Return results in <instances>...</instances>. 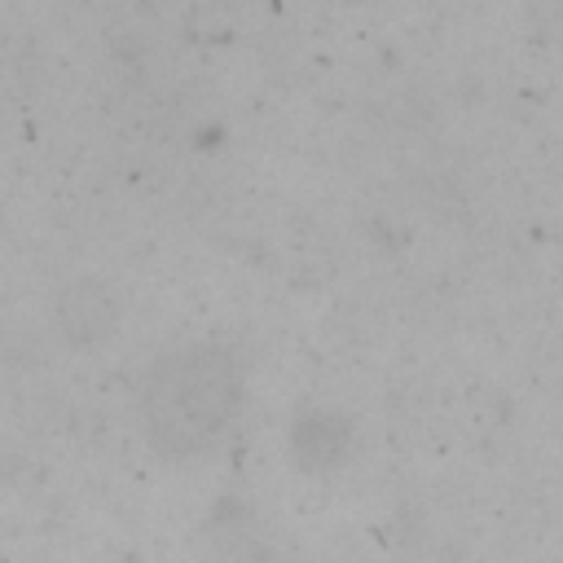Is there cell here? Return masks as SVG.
<instances>
[{
	"mask_svg": "<svg viewBox=\"0 0 563 563\" xmlns=\"http://www.w3.org/2000/svg\"><path fill=\"white\" fill-rule=\"evenodd\" d=\"M119 321V299L101 277H75L57 295V325L70 343H97L114 330Z\"/></svg>",
	"mask_w": 563,
	"mask_h": 563,
	"instance_id": "obj_2",
	"label": "cell"
},
{
	"mask_svg": "<svg viewBox=\"0 0 563 563\" xmlns=\"http://www.w3.org/2000/svg\"><path fill=\"white\" fill-rule=\"evenodd\" d=\"M242 400V369L220 343H180L163 352L141 383V418L150 444L189 457L207 449Z\"/></svg>",
	"mask_w": 563,
	"mask_h": 563,
	"instance_id": "obj_1",
	"label": "cell"
}]
</instances>
